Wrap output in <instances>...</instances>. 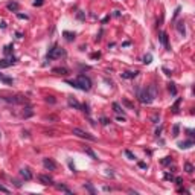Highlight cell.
<instances>
[{
  "label": "cell",
  "instance_id": "6da1fadb",
  "mask_svg": "<svg viewBox=\"0 0 195 195\" xmlns=\"http://www.w3.org/2000/svg\"><path fill=\"white\" fill-rule=\"evenodd\" d=\"M156 96H157V88H156L154 84L148 85L142 92H139V99H140V102H143V104H151L156 99Z\"/></svg>",
  "mask_w": 195,
  "mask_h": 195
},
{
  "label": "cell",
  "instance_id": "7a4b0ae2",
  "mask_svg": "<svg viewBox=\"0 0 195 195\" xmlns=\"http://www.w3.org/2000/svg\"><path fill=\"white\" fill-rule=\"evenodd\" d=\"M75 87L76 88H81V90L84 92H88L92 88V81H90V78L85 76V75H79L78 79L75 81Z\"/></svg>",
  "mask_w": 195,
  "mask_h": 195
},
{
  "label": "cell",
  "instance_id": "3957f363",
  "mask_svg": "<svg viewBox=\"0 0 195 195\" xmlns=\"http://www.w3.org/2000/svg\"><path fill=\"white\" fill-rule=\"evenodd\" d=\"M64 55H66V52L61 49V47L55 46L54 49H50V50H49L47 58H49V60H57V58H61V57H64Z\"/></svg>",
  "mask_w": 195,
  "mask_h": 195
},
{
  "label": "cell",
  "instance_id": "277c9868",
  "mask_svg": "<svg viewBox=\"0 0 195 195\" xmlns=\"http://www.w3.org/2000/svg\"><path fill=\"white\" fill-rule=\"evenodd\" d=\"M73 134H76L78 137H81V139H87V140H92V142H95V140H96V137H95V136H92L90 133H87V131H82V130H79V128H73Z\"/></svg>",
  "mask_w": 195,
  "mask_h": 195
},
{
  "label": "cell",
  "instance_id": "5b68a950",
  "mask_svg": "<svg viewBox=\"0 0 195 195\" xmlns=\"http://www.w3.org/2000/svg\"><path fill=\"white\" fill-rule=\"evenodd\" d=\"M43 165H44V168H46V169H49V171H55V169H57V163L52 160V158H44V160H43Z\"/></svg>",
  "mask_w": 195,
  "mask_h": 195
},
{
  "label": "cell",
  "instance_id": "8992f818",
  "mask_svg": "<svg viewBox=\"0 0 195 195\" xmlns=\"http://www.w3.org/2000/svg\"><path fill=\"white\" fill-rule=\"evenodd\" d=\"M38 180L43 183V184H54V180H52V177H49V175H38Z\"/></svg>",
  "mask_w": 195,
  "mask_h": 195
},
{
  "label": "cell",
  "instance_id": "52a82bcc",
  "mask_svg": "<svg viewBox=\"0 0 195 195\" xmlns=\"http://www.w3.org/2000/svg\"><path fill=\"white\" fill-rule=\"evenodd\" d=\"M15 63V58L12 57V58H9V60H2L0 61V69H5V67H9L11 64H14Z\"/></svg>",
  "mask_w": 195,
  "mask_h": 195
},
{
  "label": "cell",
  "instance_id": "ba28073f",
  "mask_svg": "<svg viewBox=\"0 0 195 195\" xmlns=\"http://www.w3.org/2000/svg\"><path fill=\"white\" fill-rule=\"evenodd\" d=\"M20 175L23 177L24 180H31L32 179V174H31V171L28 169V168H23V169H20Z\"/></svg>",
  "mask_w": 195,
  "mask_h": 195
},
{
  "label": "cell",
  "instance_id": "9c48e42d",
  "mask_svg": "<svg viewBox=\"0 0 195 195\" xmlns=\"http://www.w3.org/2000/svg\"><path fill=\"white\" fill-rule=\"evenodd\" d=\"M160 41H162V44H163L165 47H169V46H168V34L166 32H162L160 34Z\"/></svg>",
  "mask_w": 195,
  "mask_h": 195
},
{
  "label": "cell",
  "instance_id": "30bf717a",
  "mask_svg": "<svg viewBox=\"0 0 195 195\" xmlns=\"http://www.w3.org/2000/svg\"><path fill=\"white\" fill-rule=\"evenodd\" d=\"M194 145V142L192 140H188V142H180L179 143V146L181 148V149H186V148H191Z\"/></svg>",
  "mask_w": 195,
  "mask_h": 195
},
{
  "label": "cell",
  "instance_id": "8fae6325",
  "mask_svg": "<svg viewBox=\"0 0 195 195\" xmlns=\"http://www.w3.org/2000/svg\"><path fill=\"white\" fill-rule=\"evenodd\" d=\"M8 9H9V11H19V3H17V2H9V3H8Z\"/></svg>",
  "mask_w": 195,
  "mask_h": 195
},
{
  "label": "cell",
  "instance_id": "7c38bea8",
  "mask_svg": "<svg viewBox=\"0 0 195 195\" xmlns=\"http://www.w3.org/2000/svg\"><path fill=\"white\" fill-rule=\"evenodd\" d=\"M137 73H139V72H123V73H122V78H127V79H130V78H134V76H137Z\"/></svg>",
  "mask_w": 195,
  "mask_h": 195
},
{
  "label": "cell",
  "instance_id": "4fadbf2b",
  "mask_svg": "<svg viewBox=\"0 0 195 195\" xmlns=\"http://www.w3.org/2000/svg\"><path fill=\"white\" fill-rule=\"evenodd\" d=\"M69 104L70 105H72V107H75V108H81V105H79L75 99H72V98H70V99H69Z\"/></svg>",
  "mask_w": 195,
  "mask_h": 195
},
{
  "label": "cell",
  "instance_id": "5bb4252c",
  "mask_svg": "<svg viewBox=\"0 0 195 195\" xmlns=\"http://www.w3.org/2000/svg\"><path fill=\"white\" fill-rule=\"evenodd\" d=\"M151 60H153L151 54H148V55H145V57H143V63H145V64H149V63H151Z\"/></svg>",
  "mask_w": 195,
  "mask_h": 195
},
{
  "label": "cell",
  "instance_id": "9a60e30c",
  "mask_svg": "<svg viewBox=\"0 0 195 195\" xmlns=\"http://www.w3.org/2000/svg\"><path fill=\"white\" fill-rule=\"evenodd\" d=\"M184 168H186V172H189V174H191V172H194V166H192L191 163H186V166H184Z\"/></svg>",
  "mask_w": 195,
  "mask_h": 195
},
{
  "label": "cell",
  "instance_id": "2e32d148",
  "mask_svg": "<svg viewBox=\"0 0 195 195\" xmlns=\"http://www.w3.org/2000/svg\"><path fill=\"white\" fill-rule=\"evenodd\" d=\"M54 72H55V73H61V75H66L67 70H66V69H54Z\"/></svg>",
  "mask_w": 195,
  "mask_h": 195
},
{
  "label": "cell",
  "instance_id": "e0dca14e",
  "mask_svg": "<svg viewBox=\"0 0 195 195\" xmlns=\"http://www.w3.org/2000/svg\"><path fill=\"white\" fill-rule=\"evenodd\" d=\"M64 35H66V38H67L69 41L75 38V34H70V32H64Z\"/></svg>",
  "mask_w": 195,
  "mask_h": 195
},
{
  "label": "cell",
  "instance_id": "ac0fdd59",
  "mask_svg": "<svg viewBox=\"0 0 195 195\" xmlns=\"http://www.w3.org/2000/svg\"><path fill=\"white\" fill-rule=\"evenodd\" d=\"M113 108H114V111H116V113H122V110H120V107H119V104H116V102L113 104Z\"/></svg>",
  "mask_w": 195,
  "mask_h": 195
},
{
  "label": "cell",
  "instance_id": "d6986e66",
  "mask_svg": "<svg viewBox=\"0 0 195 195\" xmlns=\"http://www.w3.org/2000/svg\"><path fill=\"white\" fill-rule=\"evenodd\" d=\"M58 189H60V191H64V192H67V194H72V192H70V189H67L66 186H58Z\"/></svg>",
  "mask_w": 195,
  "mask_h": 195
},
{
  "label": "cell",
  "instance_id": "ffe728a7",
  "mask_svg": "<svg viewBox=\"0 0 195 195\" xmlns=\"http://www.w3.org/2000/svg\"><path fill=\"white\" fill-rule=\"evenodd\" d=\"M11 50H12V46L9 44V46H6V47H5V54H6V55H8V54H11Z\"/></svg>",
  "mask_w": 195,
  "mask_h": 195
},
{
  "label": "cell",
  "instance_id": "44dd1931",
  "mask_svg": "<svg viewBox=\"0 0 195 195\" xmlns=\"http://www.w3.org/2000/svg\"><path fill=\"white\" fill-rule=\"evenodd\" d=\"M174 137H177L179 136V125H174V134H172Z\"/></svg>",
  "mask_w": 195,
  "mask_h": 195
},
{
  "label": "cell",
  "instance_id": "7402d4cb",
  "mask_svg": "<svg viewBox=\"0 0 195 195\" xmlns=\"http://www.w3.org/2000/svg\"><path fill=\"white\" fill-rule=\"evenodd\" d=\"M163 165H169L171 163V157H165V160H162Z\"/></svg>",
  "mask_w": 195,
  "mask_h": 195
},
{
  "label": "cell",
  "instance_id": "603a6c76",
  "mask_svg": "<svg viewBox=\"0 0 195 195\" xmlns=\"http://www.w3.org/2000/svg\"><path fill=\"white\" fill-rule=\"evenodd\" d=\"M125 154H127V157H128V158H131V160H134V158H136L134 156L131 154V151H125Z\"/></svg>",
  "mask_w": 195,
  "mask_h": 195
},
{
  "label": "cell",
  "instance_id": "cb8c5ba5",
  "mask_svg": "<svg viewBox=\"0 0 195 195\" xmlns=\"http://www.w3.org/2000/svg\"><path fill=\"white\" fill-rule=\"evenodd\" d=\"M184 23H179V31L181 32V34H184V26H183Z\"/></svg>",
  "mask_w": 195,
  "mask_h": 195
},
{
  "label": "cell",
  "instance_id": "d4e9b609",
  "mask_svg": "<svg viewBox=\"0 0 195 195\" xmlns=\"http://www.w3.org/2000/svg\"><path fill=\"white\" fill-rule=\"evenodd\" d=\"M169 90H171V93H172V95H175V93H177V90H175L174 84H169Z\"/></svg>",
  "mask_w": 195,
  "mask_h": 195
},
{
  "label": "cell",
  "instance_id": "484cf974",
  "mask_svg": "<svg viewBox=\"0 0 195 195\" xmlns=\"http://www.w3.org/2000/svg\"><path fill=\"white\" fill-rule=\"evenodd\" d=\"M179 104H180V99L177 101V102H175V105H174V113H177V111H179Z\"/></svg>",
  "mask_w": 195,
  "mask_h": 195
},
{
  "label": "cell",
  "instance_id": "4316f807",
  "mask_svg": "<svg viewBox=\"0 0 195 195\" xmlns=\"http://www.w3.org/2000/svg\"><path fill=\"white\" fill-rule=\"evenodd\" d=\"M85 153H87V154H90V156H92L93 158H96V156H95V153L92 151V149H85Z\"/></svg>",
  "mask_w": 195,
  "mask_h": 195
},
{
  "label": "cell",
  "instance_id": "83f0119b",
  "mask_svg": "<svg viewBox=\"0 0 195 195\" xmlns=\"http://www.w3.org/2000/svg\"><path fill=\"white\" fill-rule=\"evenodd\" d=\"M34 5H35V6H41V5H43V0H35Z\"/></svg>",
  "mask_w": 195,
  "mask_h": 195
},
{
  "label": "cell",
  "instance_id": "f1b7e54d",
  "mask_svg": "<svg viewBox=\"0 0 195 195\" xmlns=\"http://www.w3.org/2000/svg\"><path fill=\"white\" fill-rule=\"evenodd\" d=\"M0 191H2V192H6V194H9V191H8L5 186H0Z\"/></svg>",
  "mask_w": 195,
  "mask_h": 195
},
{
  "label": "cell",
  "instance_id": "f546056e",
  "mask_svg": "<svg viewBox=\"0 0 195 195\" xmlns=\"http://www.w3.org/2000/svg\"><path fill=\"white\" fill-rule=\"evenodd\" d=\"M19 15V19H24V20H28V15H23V14H17Z\"/></svg>",
  "mask_w": 195,
  "mask_h": 195
},
{
  "label": "cell",
  "instance_id": "4dcf8cb0",
  "mask_svg": "<svg viewBox=\"0 0 195 195\" xmlns=\"http://www.w3.org/2000/svg\"><path fill=\"white\" fill-rule=\"evenodd\" d=\"M0 78H2V75H0Z\"/></svg>",
  "mask_w": 195,
  "mask_h": 195
}]
</instances>
